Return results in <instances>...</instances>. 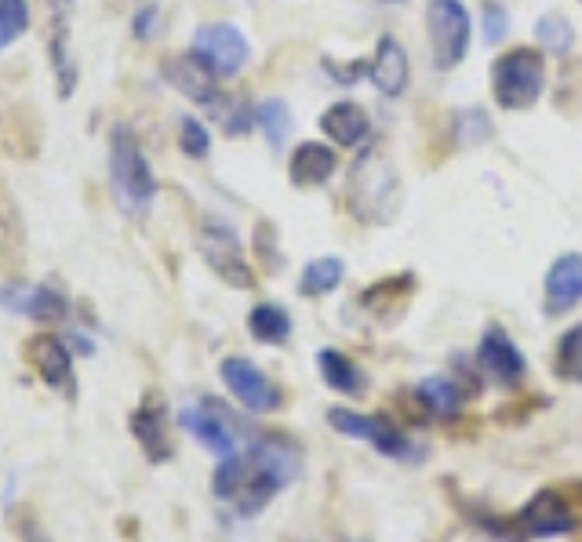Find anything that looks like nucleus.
Returning <instances> with one entry per match:
<instances>
[{
  "mask_svg": "<svg viewBox=\"0 0 582 542\" xmlns=\"http://www.w3.org/2000/svg\"><path fill=\"white\" fill-rule=\"evenodd\" d=\"M299 463L303 452L288 433H255L248 452H237L216 466L211 491L241 517H255L299 477Z\"/></svg>",
  "mask_w": 582,
  "mask_h": 542,
  "instance_id": "f257e3e1",
  "label": "nucleus"
},
{
  "mask_svg": "<svg viewBox=\"0 0 582 542\" xmlns=\"http://www.w3.org/2000/svg\"><path fill=\"white\" fill-rule=\"evenodd\" d=\"M350 211L364 226H386L400 211V179L383 146H361L350 172Z\"/></svg>",
  "mask_w": 582,
  "mask_h": 542,
  "instance_id": "f03ea898",
  "label": "nucleus"
},
{
  "mask_svg": "<svg viewBox=\"0 0 582 542\" xmlns=\"http://www.w3.org/2000/svg\"><path fill=\"white\" fill-rule=\"evenodd\" d=\"M110 186L124 215H150L153 197H157V175H153L146 153L128 124H117L110 132Z\"/></svg>",
  "mask_w": 582,
  "mask_h": 542,
  "instance_id": "7ed1b4c3",
  "label": "nucleus"
},
{
  "mask_svg": "<svg viewBox=\"0 0 582 542\" xmlns=\"http://www.w3.org/2000/svg\"><path fill=\"white\" fill-rule=\"evenodd\" d=\"M546 88V58L536 48H509L492 66V96L509 113L531 110Z\"/></svg>",
  "mask_w": 582,
  "mask_h": 542,
  "instance_id": "20e7f679",
  "label": "nucleus"
},
{
  "mask_svg": "<svg viewBox=\"0 0 582 542\" xmlns=\"http://www.w3.org/2000/svg\"><path fill=\"white\" fill-rule=\"evenodd\" d=\"M426 33H430V52L437 69H455L470 52L473 22L462 0H430L426 4Z\"/></svg>",
  "mask_w": 582,
  "mask_h": 542,
  "instance_id": "39448f33",
  "label": "nucleus"
},
{
  "mask_svg": "<svg viewBox=\"0 0 582 542\" xmlns=\"http://www.w3.org/2000/svg\"><path fill=\"white\" fill-rule=\"evenodd\" d=\"M514 528L520 542L572 535L579 528L575 499L568 495V488H542L539 495H531L528 506H520V513H514Z\"/></svg>",
  "mask_w": 582,
  "mask_h": 542,
  "instance_id": "423d86ee",
  "label": "nucleus"
},
{
  "mask_svg": "<svg viewBox=\"0 0 582 542\" xmlns=\"http://www.w3.org/2000/svg\"><path fill=\"white\" fill-rule=\"evenodd\" d=\"M200 255L211 266V274L219 280H226L230 288H255V269L248 263L241 241H237L233 226H226L222 219H205L200 222Z\"/></svg>",
  "mask_w": 582,
  "mask_h": 542,
  "instance_id": "0eeeda50",
  "label": "nucleus"
},
{
  "mask_svg": "<svg viewBox=\"0 0 582 542\" xmlns=\"http://www.w3.org/2000/svg\"><path fill=\"white\" fill-rule=\"evenodd\" d=\"M328 427L342 433V438L372 444L375 452L386 458H415L419 455L411 438H404L386 416H367V411H358V408H328Z\"/></svg>",
  "mask_w": 582,
  "mask_h": 542,
  "instance_id": "6e6552de",
  "label": "nucleus"
},
{
  "mask_svg": "<svg viewBox=\"0 0 582 542\" xmlns=\"http://www.w3.org/2000/svg\"><path fill=\"white\" fill-rule=\"evenodd\" d=\"M189 52H194L219 80L237 77L248 63H252V44H248V37L233 26V22H208V26H200L194 33Z\"/></svg>",
  "mask_w": 582,
  "mask_h": 542,
  "instance_id": "1a4fd4ad",
  "label": "nucleus"
},
{
  "mask_svg": "<svg viewBox=\"0 0 582 542\" xmlns=\"http://www.w3.org/2000/svg\"><path fill=\"white\" fill-rule=\"evenodd\" d=\"M219 379L226 383V390L233 394V400L255 416H270V411L284 408V390L270 375L259 368L252 357H222L219 364Z\"/></svg>",
  "mask_w": 582,
  "mask_h": 542,
  "instance_id": "9d476101",
  "label": "nucleus"
},
{
  "mask_svg": "<svg viewBox=\"0 0 582 542\" xmlns=\"http://www.w3.org/2000/svg\"><path fill=\"white\" fill-rule=\"evenodd\" d=\"M179 427L197 438L200 447H208L216 458H230L241 452V438H237V419L226 411L222 400L205 397L197 405H189L179 411Z\"/></svg>",
  "mask_w": 582,
  "mask_h": 542,
  "instance_id": "9b49d317",
  "label": "nucleus"
},
{
  "mask_svg": "<svg viewBox=\"0 0 582 542\" xmlns=\"http://www.w3.org/2000/svg\"><path fill=\"white\" fill-rule=\"evenodd\" d=\"M128 430H132L135 444L142 447L146 463L161 466L175 458V438H172V416H168V400H164L157 390L142 394L139 408L128 419Z\"/></svg>",
  "mask_w": 582,
  "mask_h": 542,
  "instance_id": "f8f14e48",
  "label": "nucleus"
},
{
  "mask_svg": "<svg viewBox=\"0 0 582 542\" xmlns=\"http://www.w3.org/2000/svg\"><path fill=\"white\" fill-rule=\"evenodd\" d=\"M22 350H26V364L37 372V379L47 386V390L63 394L66 400L77 397L74 353H69V346L63 343V339L52 335V332H41V335H33Z\"/></svg>",
  "mask_w": 582,
  "mask_h": 542,
  "instance_id": "ddd939ff",
  "label": "nucleus"
},
{
  "mask_svg": "<svg viewBox=\"0 0 582 542\" xmlns=\"http://www.w3.org/2000/svg\"><path fill=\"white\" fill-rule=\"evenodd\" d=\"M477 368L488 375V379H495L498 386L517 390L528 375V361H525V353L517 350L514 339H509V332H503V328H488L477 343Z\"/></svg>",
  "mask_w": 582,
  "mask_h": 542,
  "instance_id": "4468645a",
  "label": "nucleus"
},
{
  "mask_svg": "<svg viewBox=\"0 0 582 542\" xmlns=\"http://www.w3.org/2000/svg\"><path fill=\"white\" fill-rule=\"evenodd\" d=\"M161 74H164V80H168L175 91H179V96H186L189 102H197V106H205V110H211V106H216L219 96H222L219 77L211 74V69L200 63L194 52L164 58Z\"/></svg>",
  "mask_w": 582,
  "mask_h": 542,
  "instance_id": "2eb2a0df",
  "label": "nucleus"
},
{
  "mask_svg": "<svg viewBox=\"0 0 582 542\" xmlns=\"http://www.w3.org/2000/svg\"><path fill=\"white\" fill-rule=\"evenodd\" d=\"M582 302V255L564 252L553 258L542 280V310L546 317H564Z\"/></svg>",
  "mask_w": 582,
  "mask_h": 542,
  "instance_id": "dca6fc26",
  "label": "nucleus"
},
{
  "mask_svg": "<svg viewBox=\"0 0 582 542\" xmlns=\"http://www.w3.org/2000/svg\"><path fill=\"white\" fill-rule=\"evenodd\" d=\"M481 386H470V383H459L451 379V375H430V379H422L419 386H411L415 400L422 405L426 419H459L462 416V405H466L470 397H477Z\"/></svg>",
  "mask_w": 582,
  "mask_h": 542,
  "instance_id": "f3484780",
  "label": "nucleus"
},
{
  "mask_svg": "<svg viewBox=\"0 0 582 542\" xmlns=\"http://www.w3.org/2000/svg\"><path fill=\"white\" fill-rule=\"evenodd\" d=\"M367 77H372V85L383 91L386 99L404 96V88H408V80H411V63L397 37H378L375 58L367 63Z\"/></svg>",
  "mask_w": 582,
  "mask_h": 542,
  "instance_id": "a211bd4d",
  "label": "nucleus"
},
{
  "mask_svg": "<svg viewBox=\"0 0 582 542\" xmlns=\"http://www.w3.org/2000/svg\"><path fill=\"white\" fill-rule=\"evenodd\" d=\"M320 132L342 150H361L367 146V135H372V121H367L364 106L342 99L325 110V117H320Z\"/></svg>",
  "mask_w": 582,
  "mask_h": 542,
  "instance_id": "6ab92c4d",
  "label": "nucleus"
},
{
  "mask_svg": "<svg viewBox=\"0 0 582 542\" xmlns=\"http://www.w3.org/2000/svg\"><path fill=\"white\" fill-rule=\"evenodd\" d=\"M339 161L336 153H331L325 143H299L292 153V186H303V190H310V186H325L331 175H336Z\"/></svg>",
  "mask_w": 582,
  "mask_h": 542,
  "instance_id": "aec40b11",
  "label": "nucleus"
},
{
  "mask_svg": "<svg viewBox=\"0 0 582 542\" xmlns=\"http://www.w3.org/2000/svg\"><path fill=\"white\" fill-rule=\"evenodd\" d=\"M22 255H26V226H22V211L11 197L8 182L0 179V263H4L11 274L22 266Z\"/></svg>",
  "mask_w": 582,
  "mask_h": 542,
  "instance_id": "412c9836",
  "label": "nucleus"
},
{
  "mask_svg": "<svg viewBox=\"0 0 582 542\" xmlns=\"http://www.w3.org/2000/svg\"><path fill=\"white\" fill-rule=\"evenodd\" d=\"M317 368H320V379H325L336 394H342V397H364L367 394L364 372L342 350H331V346L317 350Z\"/></svg>",
  "mask_w": 582,
  "mask_h": 542,
  "instance_id": "4be33fe9",
  "label": "nucleus"
},
{
  "mask_svg": "<svg viewBox=\"0 0 582 542\" xmlns=\"http://www.w3.org/2000/svg\"><path fill=\"white\" fill-rule=\"evenodd\" d=\"M248 335L263 346H284L292 339V313L277 302H259L248 313Z\"/></svg>",
  "mask_w": 582,
  "mask_h": 542,
  "instance_id": "5701e85b",
  "label": "nucleus"
},
{
  "mask_svg": "<svg viewBox=\"0 0 582 542\" xmlns=\"http://www.w3.org/2000/svg\"><path fill=\"white\" fill-rule=\"evenodd\" d=\"M11 310H22V313L30 317V321H37V324H55V321H66L69 302H66V296L58 288L37 285V288L22 291V299L11 302Z\"/></svg>",
  "mask_w": 582,
  "mask_h": 542,
  "instance_id": "b1692460",
  "label": "nucleus"
},
{
  "mask_svg": "<svg viewBox=\"0 0 582 542\" xmlns=\"http://www.w3.org/2000/svg\"><path fill=\"white\" fill-rule=\"evenodd\" d=\"M411 291H415V277L411 274H397V277H389V280H378V285L372 288H364V296H361V306L364 310H372L378 321H394V310H389V302H408L411 299Z\"/></svg>",
  "mask_w": 582,
  "mask_h": 542,
  "instance_id": "393cba45",
  "label": "nucleus"
},
{
  "mask_svg": "<svg viewBox=\"0 0 582 542\" xmlns=\"http://www.w3.org/2000/svg\"><path fill=\"white\" fill-rule=\"evenodd\" d=\"M342 277H347L342 258L336 255L314 258V263H306V269L299 274V291L306 299H320V296H328V291H336L342 285Z\"/></svg>",
  "mask_w": 582,
  "mask_h": 542,
  "instance_id": "a878e982",
  "label": "nucleus"
},
{
  "mask_svg": "<svg viewBox=\"0 0 582 542\" xmlns=\"http://www.w3.org/2000/svg\"><path fill=\"white\" fill-rule=\"evenodd\" d=\"M255 124L266 132L270 150H284V143H288V135H292V106L281 96H270L266 102L255 106Z\"/></svg>",
  "mask_w": 582,
  "mask_h": 542,
  "instance_id": "bb28decb",
  "label": "nucleus"
},
{
  "mask_svg": "<svg viewBox=\"0 0 582 542\" xmlns=\"http://www.w3.org/2000/svg\"><path fill=\"white\" fill-rule=\"evenodd\" d=\"M211 117L219 121V128L226 135H248L255 128V110L248 106V99H241V96H219V102L211 106L208 110Z\"/></svg>",
  "mask_w": 582,
  "mask_h": 542,
  "instance_id": "cd10ccee",
  "label": "nucleus"
},
{
  "mask_svg": "<svg viewBox=\"0 0 582 542\" xmlns=\"http://www.w3.org/2000/svg\"><path fill=\"white\" fill-rule=\"evenodd\" d=\"M536 37H539L542 48L553 52V55H568L575 48V30L561 11H546V15L536 22Z\"/></svg>",
  "mask_w": 582,
  "mask_h": 542,
  "instance_id": "c85d7f7f",
  "label": "nucleus"
},
{
  "mask_svg": "<svg viewBox=\"0 0 582 542\" xmlns=\"http://www.w3.org/2000/svg\"><path fill=\"white\" fill-rule=\"evenodd\" d=\"M553 372L568 383H582V324H572L557 343Z\"/></svg>",
  "mask_w": 582,
  "mask_h": 542,
  "instance_id": "c756f323",
  "label": "nucleus"
},
{
  "mask_svg": "<svg viewBox=\"0 0 582 542\" xmlns=\"http://www.w3.org/2000/svg\"><path fill=\"white\" fill-rule=\"evenodd\" d=\"M66 41H69L66 26H55V33H52V69H55V85H58V96L63 99H69L77 91V66L66 52Z\"/></svg>",
  "mask_w": 582,
  "mask_h": 542,
  "instance_id": "7c9ffc66",
  "label": "nucleus"
},
{
  "mask_svg": "<svg viewBox=\"0 0 582 542\" xmlns=\"http://www.w3.org/2000/svg\"><path fill=\"white\" fill-rule=\"evenodd\" d=\"M30 30V4L26 0H0V52L11 48Z\"/></svg>",
  "mask_w": 582,
  "mask_h": 542,
  "instance_id": "2f4dec72",
  "label": "nucleus"
},
{
  "mask_svg": "<svg viewBox=\"0 0 582 542\" xmlns=\"http://www.w3.org/2000/svg\"><path fill=\"white\" fill-rule=\"evenodd\" d=\"M179 146H183L186 157H194V161H205L211 153V135L197 117H183L179 121Z\"/></svg>",
  "mask_w": 582,
  "mask_h": 542,
  "instance_id": "473e14b6",
  "label": "nucleus"
},
{
  "mask_svg": "<svg viewBox=\"0 0 582 542\" xmlns=\"http://www.w3.org/2000/svg\"><path fill=\"white\" fill-rule=\"evenodd\" d=\"M255 252L266 263L270 274H281L284 255H281V247H277V226H273V222H266V219L255 226Z\"/></svg>",
  "mask_w": 582,
  "mask_h": 542,
  "instance_id": "72a5a7b5",
  "label": "nucleus"
},
{
  "mask_svg": "<svg viewBox=\"0 0 582 542\" xmlns=\"http://www.w3.org/2000/svg\"><path fill=\"white\" fill-rule=\"evenodd\" d=\"M11 528H15V535L22 542H52V535L44 532V524L37 521V513H33L30 506H15V510H11Z\"/></svg>",
  "mask_w": 582,
  "mask_h": 542,
  "instance_id": "f704fd0d",
  "label": "nucleus"
},
{
  "mask_svg": "<svg viewBox=\"0 0 582 542\" xmlns=\"http://www.w3.org/2000/svg\"><path fill=\"white\" fill-rule=\"evenodd\" d=\"M481 15H484V41H488V44H498V41L506 37V30H509L506 8L498 4V0H484Z\"/></svg>",
  "mask_w": 582,
  "mask_h": 542,
  "instance_id": "c9c22d12",
  "label": "nucleus"
},
{
  "mask_svg": "<svg viewBox=\"0 0 582 542\" xmlns=\"http://www.w3.org/2000/svg\"><path fill=\"white\" fill-rule=\"evenodd\" d=\"M153 26H157V4L139 8V15H135V37L139 41H150L153 37Z\"/></svg>",
  "mask_w": 582,
  "mask_h": 542,
  "instance_id": "e433bc0d",
  "label": "nucleus"
},
{
  "mask_svg": "<svg viewBox=\"0 0 582 542\" xmlns=\"http://www.w3.org/2000/svg\"><path fill=\"white\" fill-rule=\"evenodd\" d=\"M394 4H400V0H394Z\"/></svg>",
  "mask_w": 582,
  "mask_h": 542,
  "instance_id": "4c0bfd02",
  "label": "nucleus"
}]
</instances>
